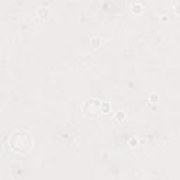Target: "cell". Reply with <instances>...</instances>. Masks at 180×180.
Wrapping results in <instances>:
<instances>
[{
    "label": "cell",
    "instance_id": "1",
    "mask_svg": "<svg viewBox=\"0 0 180 180\" xmlns=\"http://www.w3.org/2000/svg\"><path fill=\"white\" fill-rule=\"evenodd\" d=\"M30 138V135L28 134H25V132H16V134L13 135V141H16V139H20L18 141V143L17 142H10V143H14V145H11L13 149L17 152H27L31 148V143H25L24 142V139H28ZM10 139V141H11Z\"/></svg>",
    "mask_w": 180,
    "mask_h": 180
},
{
    "label": "cell",
    "instance_id": "2",
    "mask_svg": "<svg viewBox=\"0 0 180 180\" xmlns=\"http://www.w3.org/2000/svg\"><path fill=\"white\" fill-rule=\"evenodd\" d=\"M142 8H143V6L141 3H135V4H132L131 10L134 13H141V11H142Z\"/></svg>",
    "mask_w": 180,
    "mask_h": 180
},
{
    "label": "cell",
    "instance_id": "3",
    "mask_svg": "<svg viewBox=\"0 0 180 180\" xmlns=\"http://www.w3.org/2000/svg\"><path fill=\"white\" fill-rule=\"evenodd\" d=\"M44 14L47 16V14H48V10H47V8H44V7L38 8V16H40V17H44Z\"/></svg>",
    "mask_w": 180,
    "mask_h": 180
},
{
    "label": "cell",
    "instance_id": "4",
    "mask_svg": "<svg viewBox=\"0 0 180 180\" xmlns=\"http://www.w3.org/2000/svg\"><path fill=\"white\" fill-rule=\"evenodd\" d=\"M123 118H125V115H124L121 111H118V113H117V120H123Z\"/></svg>",
    "mask_w": 180,
    "mask_h": 180
},
{
    "label": "cell",
    "instance_id": "5",
    "mask_svg": "<svg viewBox=\"0 0 180 180\" xmlns=\"http://www.w3.org/2000/svg\"><path fill=\"white\" fill-rule=\"evenodd\" d=\"M175 11H176L177 14H180V3H176V4H175Z\"/></svg>",
    "mask_w": 180,
    "mask_h": 180
}]
</instances>
